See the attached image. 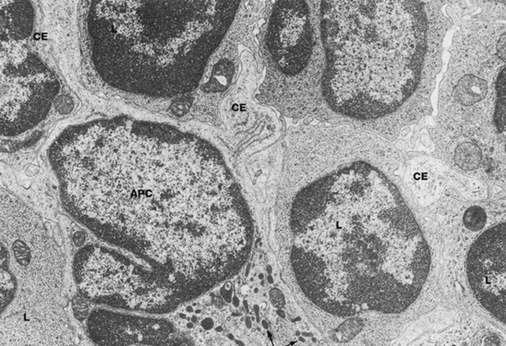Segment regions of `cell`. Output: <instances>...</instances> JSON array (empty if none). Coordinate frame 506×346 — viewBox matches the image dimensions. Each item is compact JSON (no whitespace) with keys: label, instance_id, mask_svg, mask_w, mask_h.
I'll return each mask as SVG.
<instances>
[{"label":"cell","instance_id":"52a82bcc","mask_svg":"<svg viewBox=\"0 0 506 346\" xmlns=\"http://www.w3.org/2000/svg\"><path fill=\"white\" fill-rule=\"evenodd\" d=\"M3 52L8 54L5 50ZM19 52L20 59L9 52V59L2 58V81L9 88H1V131L13 136L37 126L51 104L58 89L55 77L30 52Z\"/></svg>","mask_w":506,"mask_h":346},{"label":"cell","instance_id":"5b68a950","mask_svg":"<svg viewBox=\"0 0 506 346\" xmlns=\"http://www.w3.org/2000/svg\"><path fill=\"white\" fill-rule=\"evenodd\" d=\"M487 5L453 36L427 129L436 153L463 171L505 170V17Z\"/></svg>","mask_w":506,"mask_h":346},{"label":"cell","instance_id":"2e32d148","mask_svg":"<svg viewBox=\"0 0 506 346\" xmlns=\"http://www.w3.org/2000/svg\"><path fill=\"white\" fill-rule=\"evenodd\" d=\"M186 311H189V312H192L193 308H192V306H187V308H186Z\"/></svg>","mask_w":506,"mask_h":346},{"label":"cell","instance_id":"9a60e30c","mask_svg":"<svg viewBox=\"0 0 506 346\" xmlns=\"http://www.w3.org/2000/svg\"><path fill=\"white\" fill-rule=\"evenodd\" d=\"M202 326H203V327H204V328L205 329V330H210V329L212 328V320H209V319H205V320H204V321H203V323H202Z\"/></svg>","mask_w":506,"mask_h":346},{"label":"cell","instance_id":"ba28073f","mask_svg":"<svg viewBox=\"0 0 506 346\" xmlns=\"http://www.w3.org/2000/svg\"><path fill=\"white\" fill-rule=\"evenodd\" d=\"M505 223L485 231L467 256V276L475 297L505 322Z\"/></svg>","mask_w":506,"mask_h":346},{"label":"cell","instance_id":"8fae6325","mask_svg":"<svg viewBox=\"0 0 506 346\" xmlns=\"http://www.w3.org/2000/svg\"><path fill=\"white\" fill-rule=\"evenodd\" d=\"M85 299L86 298L84 297L82 298V297H75L73 299V309L75 311V313L77 312V314H75V316L78 319L80 317V314H82V319H84L87 311L90 308V306L88 303H86Z\"/></svg>","mask_w":506,"mask_h":346},{"label":"cell","instance_id":"e0dca14e","mask_svg":"<svg viewBox=\"0 0 506 346\" xmlns=\"http://www.w3.org/2000/svg\"><path fill=\"white\" fill-rule=\"evenodd\" d=\"M187 327H188V328L189 329H191L192 328V327H193V325H192V324L191 323H188L187 324Z\"/></svg>","mask_w":506,"mask_h":346},{"label":"cell","instance_id":"277c9868","mask_svg":"<svg viewBox=\"0 0 506 346\" xmlns=\"http://www.w3.org/2000/svg\"><path fill=\"white\" fill-rule=\"evenodd\" d=\"M87 17L96 68L120 89L157 98L195 90L240 1H95Z\"/></svg>","mask_w":506,"mask_h":346},{"label":"cell","instance_id":"9c48e42d","mask_svg":"<svg viewBox=\"0 0 506 346\" xmlns=\"http://www.w3.org/2000/svg\"><path fill=\"white\" fill-rule=\"evenodd\" d=\"M88 331L100 346H130L136 343L165 344L174 330L163 320L142 319L110 312H95L90 316Z\"/></svg>","mask_w":506,"mask_h":346},{"label":"cell","instance_id":"4fadbf2b","mask_svg":"<svg viewBox=\"0 0 506 346\" xmlns=\"http://www.w3.org/2000/svg\"><path fill=\"white\" fill-rule=\"evenodd\" d=\"M484 346H500V340L496 335H491L485 339Z\"/></svg>","mask_w":506,"mask_h":346},{"label":"cell","instance_id":"5bb4252c","mask_svg":"<svg viewBox=\"0 0 506 346\" xmlns=\"http://www.w3.org/2000/svg\"><path fill=\"white\" fill-rule=\"evenodd\" d=\"M73 240H74V243L77 246L83 245L84 241H85V233L82 232V231H78V232H76V234H74Z\"/></svg>","mask_w":506,"mask_h":346},{"label":"cell","instance_id":"7a4b0ae2","mask_svg":"<svg viewBox=\"0 0 506 346\" xmlns=\"http://www.w3.org/2000/svg\"><path fill=\"white\" fill-rule=\"evenodd\" d=\"M284 149L312 174L291 207L303 292L336 316L405 311L421 294L430 254L390 174L399 148L349 125L305 123L290 128Z\"/></svg>","mask_w":506,"mask_h":346},{"label":"cell","instance_id":"30bf717a","mask_svg":"<svg viewBox=\"0 0 506 346\" xmlns=\"http://www.w3.org/2000/svg\"><path fill=\"white\" fill-rule=\"evenodd\" d=\"M465 225L472 230H478L483 227L486 222V214L482 208L473 206L467 209L464 217Z\"/></svg>","mask_w":506,"mask_h":346},{"label":"cell","instance_id":"7c38bea8","mask_svg":"<svg viewBox=\"0 0 506 346\" xmlns=\"http://www.w3.org/2000/svg\"><path fill=\"white\" fill-rule=\"evenodd\" d=\"M270 296H271V300L273 303L276 305V306H282V305H284V296L282 295V293L277 290V289H274L272 290L270 292Z\"/></svg>","mask_w":506,"mask_h":346},{"label":"cell","instance_id":"8992f818","mask_svg":"<svg viewBox=\"0 0 506 346\" xmlns=\"http://www.w3.org/2000/svg\"><path fill=\"white\" fill-rule=\"evenodd\" d=\"M265 76L256 99L293 119L332 125L321 95L324 51L321 1H276L259 35Z\"/></svg>","mask_w":506,"mask_h":346},{"label":"cell","instance_id":"ac0fdd59","mask_svg":"<svg viewBox=\"0 0 506 346\" xmlns=\"http://www.w3.org/2000/svg\"><path fill=\"white\" fill-rule=\"evenodd\" d=\"M268 279H269V281H270V283H273V279H272L271 276H269V277H268Z\"/></svg>","mask_w":506,"mask_h":346},{"label":"cell","instance_id":"3957f363","mask_svg":"<svg viewBox=\"0 0 506 346\" xmlns=\"http://www.w3.org/2000/svg\"><path fill=\"white\" fill-rule=\"evenodd\" d=\"M447 1H321V95L332 125L396 141L432 112Z\"/></svg>","mask_w":506,"mask_h":346},{"label":"cell","instance_id":"6da1fadb","mask_svg":"<svg viewBox=\"0 0 506 346\" xmlns=\"http://www.w3.org/2000/svg\"><path fill=\"white\" fill-rule=\"evenodd\" d=\"M49 159L64 207L102 241V260L140 285L204 259L234 207L238 181L221 151L169 124H78L56 139Z\"/></svg>","mask_w":506,"mask_h":346}]
</instances>
